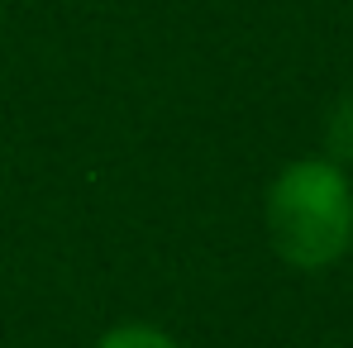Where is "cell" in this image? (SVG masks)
<instances>
[{
    "label": "cell",
    "mask_w": 353,
    "mask_h": 348,
    "mask_svg": "<svg viewBox=\"0 0 353 348\" xmlns=\"http://www.w3.org/2000/svg\"><path fill=\"white\" fill-rule=\"evenodd\" d=\"M101 348H176L168 334H158V329H143V325H124V329H110Z\"/></svg>",
    "instance_id": "cell-3"
},
{
    "label": "cell",
    "mask_w": 353,
    "mask_h": 348,
    "mask_svg": "<svg viewBox=\"0 0 353 348\" xmlns=\"http://www.w3.org/2000/svg\"><path fill=\"white\" fill-rule=\"evenodd\" d=\"M330 153H334V163H353V91L334 105V115H330Z\"/></svg>",
    "instance_id": "cell-2"
},
{
    "label": "cell",
    "mask_w": 353,
    "mask_h": 348,
    "mask_svg": "<svg viewBox=\"0 0 353 348\" xmlns=\"http://www.w3.org/2000/svg\"><path fill=\"white\" fill-rule=\"evenodd\" d=\"M272 248L296 267H325L344 258L353 238V196L334 163H292L268 191Z\"/></svg>",
    "instance_id": "cell-1"
}]
</instances>
